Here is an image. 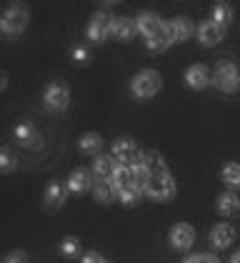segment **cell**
Wrapping results in <instances>:
<instances>
[{
    "instance_id": "1",
    "label": "cell",
    "mask_w": 240,
    "mask_h": 263,
    "mask_svg": "<svg viewBox=\"0 0 240 263\" xmlns=\"http://www.w3.org/2000/svg\"><path fill=\"white\" fill-rule=\"evenodd\" d=\"M160 73L158 70H153V68H145V70H140L138 76L130 81V93L135 96V98H153L155 93L160 90Z\"/></svg>"
},
{
    "instance_id": "2",
    "label": "cell",
    "mask_w": 240,
    "mask_h": 263,
    "mask_svg": "<svg viewBox=\"0 0 240 263\" xmlns=\"http://www.w3.org/2000/svg\"><path fill=\"white\" fill-rule=\"evenodd\" d=\"M25 25H28V8H25V5H18V3L8 5V10L3 13V21H0L3 33H5L8 38H13V35H18V33L25 30Z\"/></svg>"
},
{
    "instance_id": "3",
    "label": "cell",
    "mask_w": 240,
    "mask_h": 263,
    "mask_svg": "<svg viewBox=\"0 0 240 263\" xmlns=\"http://www.w3.org/2000/svg\"><path fill=\"white\" fill-rule=\"evenodd\" d=\"M213 83L218 85L220 90L225 93H233L240 88V70L233 61H223L215 65V76H213Z\"/></svg>"
},
{
    "instance_id": "4",
    "label": "cell",
    "mask_w": 240,
    "mask_h": 263,
    "mask_svg": "<svg viewBox=\"0 0 240 263\" xmlns=\"http://www.w3.org/2000/svg\"><path fill=\"white\" fill-rule=\"evenodd\" d=\"M43 103L48 110L53 113H63L68 105H70V90L63 81H53L48 88H45V96H43Z\"/></svg>"
},
{
    "instance_id": "5",
    "label": "cell",
    "mask_w": 240,
    "mask_h": 263,
    "mask_svg": "<svg viewBox=\"0 0 240 263\" xmlns=\"http://www.w3.org/2000/svg\"><path fill=\"white\" fill-rule=\"evenodd\" d=\"M110 156L115 158V163L128 165V168H133L135 163L143 161V156H140L138 145H135L133 138H118V141L113 143V153H110Z\"/></svg>"
},
{
    "instance_id": "6",
    "label": "cell",
    "mask_w": 240,
    "mask_h": 263,
    "mask_svg": "<svg viewBox=\"0 0 240 263\" xmlns=\"http://www.w3.org/2000/svg\"><path fill=\"white\" fill-rule=\"evenodd\" d=\"M153 201H170L175 196V181L170 173H160V176H150L148 191H145Z\"/></svg>"
},
{
    "instance_id": "7",
    "label": "cell",
    "mask_w": 240,
    "mask_h": 263,
    "mask_svg": "<svg viewBox=\"0 0 240 263\" xmlns=\"http://www.w3.org/2000/svg\"><path fill=\"white\" fill-rule=\"evenodd\" d=\"M113 23L115 18H110L108 13H98L88 25V38L93 43H103L108 35H113Z\"/></svg>"
},
{
    "instance_id": "8",
    "label": "cell",
    "mask_w": 240,
    "mask_h": 263,
    "mask_svg": "<svg viewBox=\"0 0 240 263\" xmlns=\"http://www.w3.org/2000/svg\"><path fill=\"white\" fill-rule=\"evenodd\" d=\"M193 243H195V231H193V226H188V223H175V226L170 228V246H173L175 251H188Z\"/></svg>"
},
{
    "instance_id": "9",
    "label": "cell",
    "mask_w": 240,
    "mask_h": 263,
    "mask_svg": "<svg viewBox=\"0 0 240 263\" xmlns=\"http://www.w3.org/2000/svg\"><path fill=\"white\" fill-rule=\"evenodd\" d=\"M210 81H213V76H210L208 65H203V63H195V65H190V68L185 70V83H188L193 90L205 88Z\"/></svg>"
},
{
    "instance_id": "10",
    "label": "cell",
    "mask_w": 240,
    "mask_h": 263,
    "mask_svg": "<svg viewBox=\"0 0 240 263\" xmlns=\"http://www.w3.org/2000/svg\"><path fill=\"white\" fill-rule=\"evenodd\" d=\"M198 41L203 45H218L223 41V25H218L215 21H203L198 28Z\"/></svg>"
},
{
    "instance_id": "11",
    "label": "cell",
    "mask_w": 240,
    "mask_h": 263,
    "mask_svg": "<svg viewBox=\"0 0 240 263\" xmlns=\"http://www.w3.org/2000/svg\"><path fill=\"white\" fill-rule=\"evenodd\" d=\"M235 241V228L233 226H228V223H218V226H213V231H210V243L215 246V248H228L230 243Z\"/></svg>"
},
{
    "instance_id": "12",
    "label": "cell",
    "mask_w": 240,
    "mask_h": 263,
    "mask_svg": "<svg viewBox=\"0 0 240 263\" xmlns=\"http://www.w3.org/2000/svg\"><path fill=\"white\" fill-rule=\"evenodd\" d=\"M165 28V23L160 21L155 13H140L138 15V30L145 35V41H150L155 33H160Z\"/></svg>"
},
{
    "instance_id": "13",
    "label": "cell",
    "mask_w": 240,
    "mask_h": 263,
    "mask_svg": "<svg viewBox=\"0 0 240 263\" xmlns=\"http://www.w3.org/2000/svg\"><path fill=\"white\" fill-rule=\"evenodd\" d=\"M138 35V21H130V18H115L113 23V38L128 43Z\"/></svg>"
},
{
    "instance_id": "14",
    "label": "cell",
    "mask_w": 240,
    "mask_h": 263,
    "mask_svg": "<svg viewBox=\"0 0 240 263\" xmlns=\"http://www.w3.org/2000/svg\"><path fill=\"white\" fill-rule=\"evenodd\" d=\"M113 188H115V193H128V191H133L135 188V178H133V168H128V165H120L118 173L113 176ZM138 191V188H135Z\"/></svg>"
},
{
    "instance_id": "15",
    "label": "cell",
    "mask_w": 240,
    "mask_h": 263,
    "mask_svg": "<svg viewBox=\"0 0 240 263\" xmlns=\"http://www.w3.org/2000/svg\"><path fill=\"white\" fill-rule=\"evenodd\" d=\"M118 163L113 156H98L93 163V171H95V178H105V181H113V176L118 173Z\"/></svg>"
},
{
    "instance_id": "16",
    "label": "cell",
    "mask_w": 240,
    "mask_h": 263,
    "mask_svg": "<svg viewBox=\"0 0 240 263\" xmlns=\"http://www.w3.org/2000/svg\"><path fill=\"white\" fill-rule=\"evenodd\" d=\"M168 33H170L173 43H183L193 35V25L188 18H175V21L168 23Z\"/></svg>"
},
{
    "instance_id": "17",
    "label": "cell",
    "mask_w": 240,
    "mask_h": 263,
    "mask_svg": "<svg viewBox=\"0 0 240 263\" xmlns=\"http://www.w3.org/2000/svg\"><path fill=\"white\" fill-rule=\"evenodd\" d=\"M93 176L88 173V171H75L73 176H70V181H68V188L73 191V193H83V191H93Z\"/></svg>"
},
{
    "instance_id": "18",
    "label": "cell",
    "mask_w": 240,
    "mask_h": 263,
    "mask_svg": "<svg viewBox=\"0 0 240 263\" xmlns=\"http://www.w3.org/2000/svg\"><path fill=\"white\" fill-rule=\"evenodd\" d=\"M93 196L100 203H110L113 196H115V188H113V183L105 181V178H95V183H93Z\"/></svg>"
},
{
    "instance_id": "19",
    "label": "cell",
    "mask_w": 240,
    "mask_h": 263,
    "mask_svg": "<svg viewBox=\"0 0 240 263\" xmlns=\"http://www.w3.org/2000/svg\"><path fill=\"white\" fill-rule=\"evenodd\" d=\"M143 163H145V168L150 171V176L170 173V171H168V165H165V161H163V156H160V153H155V151L145 153V156H143Z\"/></svg>"
},
{
    "instance_id": "20",
    "label": "cell",
    "mask_w": 240,
    "mask_h": 263,
    "mask_svg": "<svg viewBox=\"0 0 240 263\" xmlns=\"http://www.w3.org/2000/svg\"><path fill=\"white\" fill-rule=\"evenodd\" d=\"M45 203H48V208H58V205L65 203V188H63L58 181H53L48 185V191H45Z\"/></svg>"
},
{
    "instance_id": "21",
    "label": "cell",
    "mask_w": 240,
    "mask_h": 263,
    "mask_svg": "<svg viewBox=\"0 0 240 263\" xmlns=\"http://www.w3.org/2000/svg\"><path fill=\"white\" fill-rule=\"evenodd\" d=\"M170 43H173V38H170V33H168V23H165V28H163L160 33H155V35L148 41V48H150L153 53H163Z\"/></svg>"
},
{
    "instance_id": "22",
    "label": "cell",
    "mask_w": 240,
    "mask_h": 263,
    "mask_svg": "<svg viewBox=\"0 0 240 263\" xmlns=\"http://www.w3.org/2000/svg\"><path fill=\"white\" fill-rule=\"evenodd\" d=\"M240 208V201L235 193H223L218 198V211L223 213V216H233L235 211Z\"/></svg>"
},
{
    "instance_id": "23",
    "label": "cell",
    "mask_w": 240,
    "mask_h": 263,
    "mask_svg": "<svg viewBox=\"0 0 240 263\" xmlns=\"http://www.w3.org/2000/svg\"><path fill=\"white\" fill-rule=\"evenodd\" d=\"M35 125L33 123H20L18 128H15V138H18L23 145H35Z\"/></svg>"
},
{
    "instance_id": "24",
    "label": "cell",
    "mask_w": 240,
    "mask_h": 263,
    "mask_svg": "<svg viewBox=\"0 0 240 263\" xmlns=\"http://www.w3.org/2000/svg\"><path fill=\"white\" fill-rule=\"evenodd\" d=\"M80 151L83 153H100V148H103V138H100L98 133H88V136H83L80 138Z\"/></svg>"
},
{
    "instance_id": "25",
    "label": "cell",
    "mask_w": 240,
    "mask_h": 263,
    "mask_svg": "<svg viewBox=\"0 0 240 263\" xmlns=\"http://www.w3.org/2000/svg\"><path fill=\"white\" fill-rule=\"evenodd\" d=\"M133 178H135V188H138V191H148V183H150V171L145 168V163H143V161L133 165Z\"/></svg>"
},
{
    "instance_id": "26",
    "label": "cell",
    "mask_w": 240,
    "mask_h": 263,
    "mask_svg": "<svg viewBox=\"0 0 240 263\" xmlns=\"http://www.w3.org/2000/svg\"><path fill=\"white\" fill-rule=\"evenodd\" d=\"M223 181L228 183L230 188H240V163H225Z\"/></svg>"
},
{
    "instance_id": "27",
    "label": "cell",
    "mask_w": 240,
    "mask_h": 263,
    "mask_svg": "<svg viewBox=\"0 0 240 263\" xmlns=\"http://www.w3.org/2000/svg\"><path fill=\"white\" fill-rule=\"evenodd\" d=\"M213 21L218 23V25H223V28L233 21V10H230L228 3H218V5L213 8Z\"/></svg>"
},
{
    "instance_id": "28",
    "label": "cell",
    "mask_w": 240,
    "mask_h": 263,
    "mask_svg": "<svg viewBox=\"0 0 240 263\" xmlns=\"http://www.w3.org/2000/svg\"><path fill=\"white\" fill-rule=\"evenodd\" d=\"M0 165H3V171H5V173H10V171L15 168V158H13V153H10L8 148H5V151H3V156H0Z\"/></svg>"
},
{
    "instance_id": "29",
    "label": "cell",
    "mask_w": 240,
    "mask_h": 263,
    "mask_svg": "<svg viewBox=\"0 0 240 263\" xmlns=\"http://www.w3.org/2000/svg\"><path fill=\"white\" fill-rule=\"evenodd\" d=\"M185 263H220L215 256H210V253H195V256H188Z\"/></svg>"
},
{
    "instance_id": "30",
    "label": "cell",
    "mask_w": 240,
    "mask_h": 263,
    "mask_svg": "<svg viewBox=\"0 0 240 263\" xmlns=\"http://www.w3.org/2000/svg\"><path fill=\"white\" fill-rule=\"evenodd\" d=\"M60 251H63V253L68 256V258H73V256L78 253V241H75V238H68V241H63Z\"/></svg>"
},
{
    "instance_id": "31",
    "label": "cell",
    "mask_w": 240,
    "mask_h": 263,
    "mask_svg": "<svg viewBox=\"0 0 240 263\" xmlns=\"http://www.w3.org/2000/svg\"><path fill=\"white\" fill-rule=\"evenodd\" d=\"M138 196H140V191L133 188V191H128V193H120V201L125 203V205H133V203L138 201Z\"/></svg>"
},
{
    "instance_id": "32",
    "label": "cell",
    "mask_w": 240,
    "mask_h": 263,
    "mask_svg": "<svg viewBox=\"0 0 240 263\" xmlns=\"http://www.w3.org/2000/svg\"><path fill=\"white\" fill-rule=\"evenodd\" d=\"M83 263H108V261H105L103 256H98V253H93V251H90V253H85V256H83Z\"/></svg>"
},
{
    "instance_id": "33",
    "label": "cell",
    "mask_w": 240,
    "mask_h": 263,
    "mask_svg": "<svg viewBox=\"0 0 240 263\" xmlns=\"http://www.w3.org/2000/svg\"><path fill=\"white\" fill-rule=\"evenodd\" d=\"M73 58L78 63H85L88 61V50H85V48H75V50H73Z\"/></svg>"
},
{
    "instance_id": "34",
    "label": "cell",
    "mask_w": 240,
    "mask_h": 263,
    "mask_svg": "<svg viewBox=\"0 0 240 263\" xmlns=\"http://www.w3.org/2000/svg\"><path fill=\"white\" fill-rule=\"evenodd\" d=\"M5 263H25V253H18V251H15V253H10V256L5 258Z\"/></svg>"
},
{
    "instance_id": "35",
    "label": "cell",
    "mask_w": 240,
    "mask_h": 263,
    "mask_svg": "<svg viewBox=\"0 0 240 263\" xmlns=\"http://www.w3.org/2000/svg\"><path fill=\"white\" fill-rule=\"evenodd\" d=\"M230 263H240V251L235 253V256H233V258H230Z\"/></svg>"
}]
</instances>
